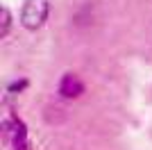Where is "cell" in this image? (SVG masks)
<instances>
[{
    "instance_id": "obj_1",
    "label": "cell",
    "mask_w": 152,
    "mask_h": 150,
    "mask_svg": "<svg viewBox=\"0 0 152 150\" xmlns=\"http://www.w3.org/2000/svg\"><path fill=\"white\" fill-rule=\"evenodd\" d=\"M48 14H50V0H23L18 21L27 32H37L45 25Z\"/></svg>"
},
{
    "instance_id": "obj_2",
    "label": "cell",
    "mask_w": 152,
    "mask_h": 150,
    "mask_svg": "<svg viewBox=\"0 0 152 150\" xmlns=\"http://www.w3.org/2000/svg\"><path fill=\"white\" fill-rule=\"evenodd\" d=\"M86 93V84L77 73H64L57 82V96L61 100H80Z\"/></svg>"
},
{
    "instance_id": "obj_3",
    "label": "cell",
    "mask_w": 152,
    "mask_h": 150,
    "mask_svg": "<svg viewBox=\"0 0 152 150\" xmlns=\"http://www.w3.org/2000/svg\"><path fill=\"white\" fill-rule=\"evenodd\" d=\"M12 23H14V16H12V12H9V7H0V39L9 37Z\"/></svg>"
},
{
    "instance_id": "obj_4",
    "label": "cell",
    "mask_w": 152,
    "mask_h": 150,
    "mask_svg": "<svg viewBox=\"0 0 152 150\" xmlns=\"http://www.w3.org/2000/svg\"><path fill=\"white\" fill-rule=\"evenodd\" d=\"M27 87H30V80H27V77H16V80H12L7 84V93L18 96V93H23V91H27Z\"/></svg>"
},
{
    "instance_id": "obj_5",
    "label": "cell",
    "mask_w": 152,
    "mask_h": 150,
    "mask_svg": "<svg viewBox=\"0 0 152 150\" xmlns=\"http://www.w3.org/2000/svg\"><path fill=\"white\" fill-rule=\"evenodd\" d=\"M9 150H32V143H23V146H14Z\"/></svg>"
}]
</instances>
